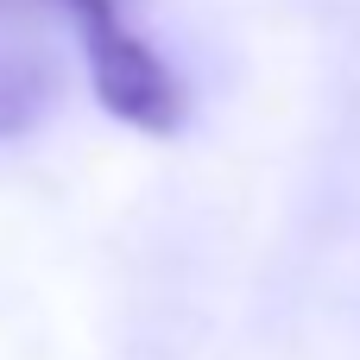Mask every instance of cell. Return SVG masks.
<instances>
[{"mask_svg": "<svg viewBox=\"0 0 360 360\" xmlns=\"http://www.w3.org/2000/svg\"><path fill=\"white\" fill-rule=\"evenodd\" d=\"M82 44H89L95 101L114 120H127L139 133H171L184 120V89L146 38H133L127 25H101V32H82Z\"/></svg>", "mask_w": 360, "mask_h": 360, "instance_id": "cell-1", "label": "cell"}, {"mask_svg": "<svg viewBox=\"0 0 360 360\" xmlns=\"http://www.w3.org/2000/svg\"><path fill=\"white\" fill-rule=\"evenodd\" d=\"M38 95H44L38 70H32V63H13V57H0V139H13V133H25V127H32V114H38Z\"/></svg>", "mask_w": 360, "mask_h": 360, "instance_id": "cell-2", "label": "cell"}, {"mask_svg": "<svg viewBox=\"0 0 360 360\" xmlns=\"http://www.w3.org/2000/svg\"><path fill=\"white\" fill-rule=\"evenodd\" d=\"M63 6L76 13V25H82V32H101V25H120L114 0H63Z\"/></svg>", "mask_w": 360, "mask_h": 360, "instance_id": "cell-3", "label": "cell"}]
</instances>
